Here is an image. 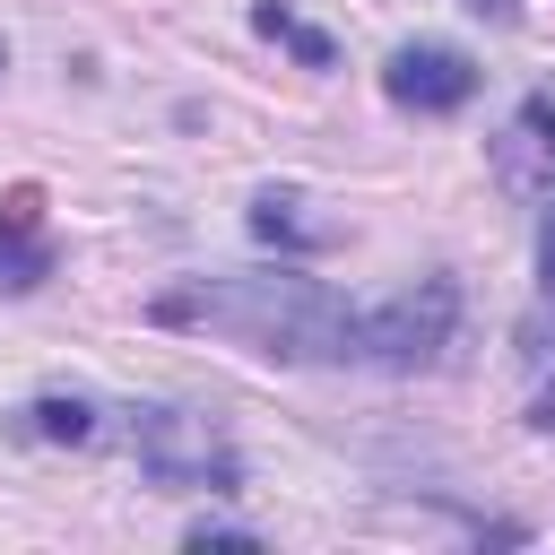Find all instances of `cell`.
Wrapping results in <instances>:
<instances>
[{
    "instance_id": "1",
    "label": "cell",
    "mask_w": 555,
    "mask_h": 555,
    "mask_svg": "<svg viewBox=\"0 0 555 555\" xmlns=\"http://www.w3.org/2000/svg\"><path fill=\"white\" fill-rule=\"evenodd\" d=\"M156 321H208V330H234L251 338L260 356H286V364H338L356 356V312L304 278V269H243V278H199V286H173L147 304Z\"/></svg>"
},
{
    "instance_id": "3",
    "label": "cell",
    "mask_w": 555,
    "mask_h": 555,
    "mask_svg": "<svg viewBox=\"0 0 555 555\" xmlns=\"http://www.w3.org/2000/svg\"><path fill=\"white\" fill-rule=\"evenodd\" d=\"M451 330H460V286L451 278H416L382 312H356V356L382 364V373H425V364H442Z\"/></svg>"
},
{
    "instance_id": "7",
    "label": "cell",
    "mask_w": 555,
    "mask_h": 555,
    "mask_svg": "<svg viewBox=\"0 0 555 555\" xmlns=\"http://www.w3.org/2000/svg\"><path fill=\"white\" fill-rule=\"evenodd\" d=\"M251 234H260V243H286V251H321V243H330V225L304 217L295 191H260V199H251Z\"/></svg>"
},
{
    "instance_id": "12",
    "label": "cell",
    "mask_w": 555,
    "mask_h": 555,
    "mask_svg": "<svg viewBox=\"0 0 555 555\" xmlns=\"http://www.w3.org/2000/svg\"><path fill=\"white\" fill-rule=\"evenodd\" d=\"M468 9H477V17H494V26H512V17H520V0H468Z\"/></svg>"
},
{
    "instance_id": "10",
    "label": "cell",
    "mask_w": 555,
    "mask_h": 555,
    "mask_svg": "<svg viewBox=\"0 0 555 555\" xmlns=\"http://www.w3.org/2000/svg\"><path fill=\"white\" fill-rule=\"evenodd\" d=\"M191 546H260V538L234 529V520H191Z\"/></svg>"
},
{
    "instance_id": "5",
    "label": "cell",
    "mask_w": 555,
    "mask_h": 555,
    "mask_svg": "<svg viewBox=\"0 0 555 555\" xmlns=\"http://www.w3.org/2000/svg\"><path fill=\"white\" fill-rule=\"evenodd\" d=\"M52 278V243H43V191L17 182L0 199V295H35Z\"/></svg>"
},
{
    "instance_id": "9",
    "label": "cell",
    "mask_w": 555,
    "mask_h": 555,
    "mask_svg": "<svg viewBox=\"0 0 555 555\" xmlns=\"http://www.w3.org/2000/svg\"><path fill=\"white\" fill-rule=\"evenodd\" d=\"M251 26H260L269 43H286V52L304 61V69H330V61H338V43H330L321 26H304V17L286 9V0H260V9H251Z\"/></svg>"
},
{
    "instance_id": "4",
    "label": "cell",
    "mask_w": 555,
    "mask_h": 555,
    "mask_svg": "<svg viewBox=\"0 0 555 555\" xmlns=\"http://www.w3.org/2000/svg\"><path fill=\"white\" fill-rule=\"evenodd\" d=\"M382 95L408 104V113H460L477 95V61L451 52V43H399L382 61Z\"/></svg>"
},
{
    "instance_id": "2",
    "label": "cell",
    "mask_w": 555,
    "mask_h": 555,
    "mask_svg": "<svg viewBox=\"0 0 555 555\" xmlns=\"http://www.w3.org/2000/svg\"><path fill=\"white\" fill-rule=\"evenodd\" d=\"M130 451L156 486H191V494H234V477H243L225 425L199 408H130Z\"/></svg>"
},
{
    "instance_id": "11",
    "label": "cell",
    "mask_w": 555,
    "mask_h": 555,
    "mask_svg": "<svg viewBox=\"0 0 555 555\" xmlns=\"http://www.w3.org/2000/svg\"><path fill=\"white\" fill-rule=\"evenodd\" d=\"M538 286L555 295V208H546V225H538Z\"/></svg>"
},
{
    "instance_id": "6",
    "label": "cell",
    "mask_w": 555,
    "mask_h": 555,
    "mask_svg": "<svg viewBox=\"0 0 555 555\" xmlns=\"http://www.w3.org/2000/svg\"><path fill=\"white\" fill-rule=\"evenodd\" d=\"M494 165H503V182H520V191L555 182V95H546V87H538V95H520L512 130L494 139Z\"/></svg>"
},
{
    "instance_id": "13",
    "label": "cell",
    "mask_w": 555,
    "mask_h": 555,
    "mask_svg": "<svg viewBox=\"0 0 555 555\" xmlns=\"http://www.w3.org/2000/svg\"><path fill=\"white\" fill-rule=\"evenodd\" d=\"M0 69H9V43H0Z\"/></svg>"
},
{
    "instance_id": "8",
    "label": "cell",
    "mask_w": 555,
    "mask_h": 555,
    "mask_svg": "<svg viewBox=\"0 0 555 555\" xmlns=\"http://www.w3.org/2000/svg\"><path fill=\"white\" fill-rule=\"evenodd\" d=\"M26 434L35 442H95V399H78V390H43V399H26Z\"/></svg>"
}]
</instances>
